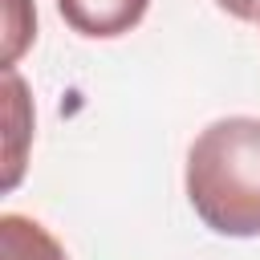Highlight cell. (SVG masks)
<instances>
[{
    "label": "cell",
    "instance_id": "2",
    "mask_svg": "<svg viewBox=\"0 0 260 260\" xmlns=\"http://www.w3.org/2000/svg\"><path fill=\"white\" fill-rule=\"evenodd\" d=\"M150 0H57V12L65 24L81 37H122L146 16Z\"/></svg>",
    "mask_w": 260,
    "mask_h": 260
},
{
    "label": "cell",
    "instance_id": "3",
    "mask_svg": "<svg viewBox=\"0 0 260 260\" xmlns=\"http://www.w3.org/2000/svg\"><path fill=\"white\" fill-rule=\"evenodd\" d=\"M0 260H65V248L28 215H0Z\"/></svg>",
    "mask_w": 260,
    "mask_h": 260
},
{
    "label": "cell",
    "instance_id": "5",
    "mask_svg": "<svg viewBox=\"0 0 260 260\" xmlns=\"http://www.w3.org/2000/svg\"><path fill=\"white\" fill-rule=\"evenodd\" d=\"M215 4L236 20H260V0H215Z\"/></svg>",
    "mask_w": 260,
    "mask_h": 260
},
{
    "label": "cell",
    "instance_id": "4",
    "mask_svg": "<svg viewBox=\"0 0 260 260\" xmlns=\"http://www.w3.org/2000/svg\"><path fill=\"white\" fill-rule=\"evenodd\" d=\"M4 93H8V122H12V146H8L4 187H12L20 179V158H24V150H20V134H24V122H20V114H24V85H20V77L12 69H4Z\"/></svg>",
    "mask_w": 260,
    "mask_h": 260
},
{
    "label": "cell",
    "instance_id": "1",
    "mask_svg": "<svg viewBox=\"0 0 260 260\" xmlns=\"http://www.w3.org/2000/svg\"><path fill=\"white\" fill-rule=\"evenodd\" d=\"M187 199L219 236H260V118H219L187 150Z\"/></svg>",
    "mask_w": 260,
    "mask_h": 260
}]
</instances>
